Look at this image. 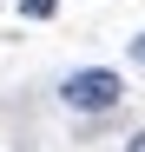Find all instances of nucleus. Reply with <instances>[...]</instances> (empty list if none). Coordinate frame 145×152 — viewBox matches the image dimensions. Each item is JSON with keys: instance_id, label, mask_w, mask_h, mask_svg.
<instances>
[{"instance_id": "2", "label": "nucleus", "mask_w": 145, "mask_h": 152, "mask_svg": "<svg viewBox=\"0 0 145 152\" xmlns=\"http://www.w3.org/2000/svg\"><path fill=\"white\" fill-rule=\"evenodd\" d=\"M20 13L27 20H53V0H20Z\"/></svg>"}, {"instance_id": "1", "label": "nucleus", "mask_w": 145, "mask_h": 152, "mask_svg": "<svg viewBox=\"0 0 145 152\" xmlns=\"http://www.w3.org/2000/svg\"><path fill=\"white\" fill-rule=\"evenodd\" d=\"M59 99L72 113H106V106H119L125 99V80L119 73H106V66H86V73H72V80L59 86Z\"/></svg>"}, {"instance_id": "4", "label": "nucleus", "mask_w": 145, "mask_h": 152, "mask_svg": "<svg viewBox=\"0 0 145 152\" xmlns=\"http://www.w3.org/2000/svg\"><path fill=\"white\" fill-rule=\"evenodd\" d=\"M125 152H145V132H138V139H132V145H125Z\"/></svg>"}, {"instance_id": "3", "label": "nucleus", "mask_w": 145, "mask_h": 152, "mask_svg": "<svg viewBox=\"0 0 145 152\" xmlns=\"http://www.w3.org/2000/svg\"><path fill=\"white\" fill-rule=\"evenodd\" d=\"M132 60H145V33H138V40H132Z\"/></svg>"}]
</instances>
